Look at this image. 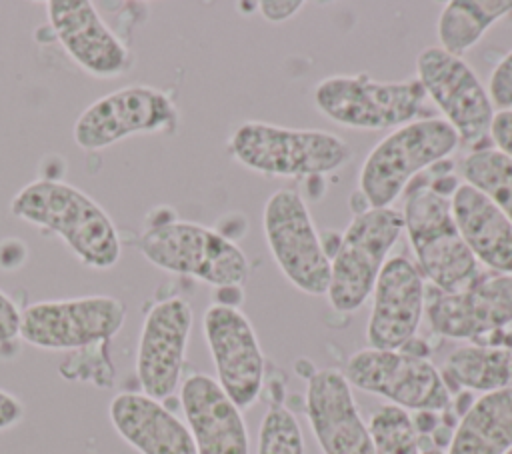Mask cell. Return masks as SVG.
Here are the masks:
<instances>
[{"label": "cell", "mask_w": 512, "mask_h": 454, "mask_svg": "<svg viewBox=\"0 0 512 454\" xmlns=\"http://www.w3.org/2000/svg\"><path fill=\"white\" fill-rule=\"evenodd\" d=\"M456 130L442 118L398 126L366 156L360 170V192L368 208H390L406 184L458 146Z\"/></svg>", "instance_id": "277c9868"}, {"label": "cell", "mask_w": 512, "mask_h": 454, "mask_svg": "<svg viewBox=\"0 0 512 454\" xmlns=\"http://www.w3.org/2000/svg\"><path fill=\"white\" fill-rule=\"evenodd\" d=\"M10 212L42 232L56 234L88 268L108 270L120 260L122 242L112 218L94 198L68 182H28L10 200Z\"/></svg>", "instance_id": "6da1fadb"}, {"label": "cell", "mask_w": 512, "mask_h": 454, "mask_svg": "<svg viewBox=\"0 0 512 454\" xmlns=\"http://www.w3.org/2000/svg\"><path fill=\"white\" fill-rule=\"evenodd\" d=\"M432 330L454 340H474L512 322V274L478 276L464 290L440 292L426 306Z\"/></svg>", "instance_id": "2e32d148"}, {"label": "cell", "mask_w": 512, "mask_h": 454, "mask_svg": "<svg viewBox=\"0 0 512 454\" xmlns=\"http://www.w3.org/2000/svg\"><path fill=\"white\" fill-rule=\"evenodd\" d=\"M402 230L394 208H366L352 218L330 260L326 296L336 312H354L368 300Z\"/></svg>", "instance_id": "5b68a950"}, {"label": "cell", "mask_w": 512, "mask_h": 454, "mask_svg": "<svg viewBox=\"0 0 512 454\" xmlns=\"http://www.w3.org/2000/svg\"><path fill=\"white\" fill-rule=\"evenodd\" d=\"M372 454H420L418 430L410 414L394 404L380 406L368 422Z\"/></svg>", "instance_id": "484cf974"}, {"label": "cell", "mask_w": 512, "mask_h": 454, "mask_svg": "<svg viewBox=\"0 0 512 454\" xmlns=\"http://www.w3.org/2000/svg\"><path fill=\"white\" fill-rule=\"evenodd\" d=\"M512 450V388L482 394L460 418L446 454H508Z\"/></svg>", "instance_id": "7402d4cb"}, {"label": "cell", "mask_w": 512, "mask_h": 454, "mask_svg": "<svg viewBox=\"0 0 512 454\" xmlns=\"http://www.w3.org/2000/svg\"><path fill=\"white\" fill-rule=\"evenodd\" d=\"M512 12V0H452L438 18L440 48L460 56L502 16Z\"/></svg>", "instance_id": "603a6c76"}, {"label": "cell", "mask_w": 512, "mask_h": 454, "mask_svg": "<svg viewBox=\"0 0 512 454\" xmlns=\"http://www.w3.org/2000/svg\"><path fill=\"white\" fill-rule=\"evenodd\" d=\"M262 226L270 254L286 280L304 294H326L330 256L304 198L292 188L276 190L266 200Z\"/></svg>", "instance_id": "ba28073f"}, {"label": "cell", "mask_w": 512, "mask_h": 454, "mask_svg": "<svg viewBox=\"0 0 512 454\" xmlns=\"http://www.w3.org/2000/svg\"><path fill=\"white\" fill-rule=\"evenodd\" d=\"M258 454H304V436L296 416L282 404L266 410L258 432Z\"/></svg>", "instance_id": "4316f807"}, {"label": "cell", "mask_w": 512, "mask_h": 454, "mask_svg": "<svg viewBox=\"0 0 512 454\" xmlns=\"http://www.w3.org/2000/svg\"><path fill=\"white\" fill-rule=\"evenodd\" d=\"M466 184L482 192L512 222V158L496 148H484L462 160Z\"/></svg>", "instance_id": "d4e9b609"}, {"label": "cell", "mask_w": 512, "mask_h": 454, "mask_svg": "<svg viewBox=\"0 0 512 454\" xmlns=\"http://www.w3.org/2000/svg\"><path fill=\"white\" fill-rule=\"evenodd\" d=\"M108 416L118 436L138 454H196L186 422L144 392L116 394Z\"/></svg>", "instance_id": "ffe728a7"}, {"label": "cell", "mask_w": 512, "mask_h": 454, "mask_svg": "<svg viewBox=\"0 0 512 454\" xmlns=\"http://www.w3.org/2000/svg\"><path fill=\"white\" fill-rule=\"evenodd\" d=\"M180 404L196 454H248L242 410L206 374H190L180 386Z\"/></svg>", "instance_id": "d6986e66"}, {"label": "cell", "mask_w": 512, "mask_h": 454, "mask_svg": "<svg viewBox=\"0 0 512 454\" xmlns=\"http://www.w3.org/2000/svg\"><path fill=\"white\" fill-rule=\"evenodd\" d=\"M24 418V404L10 392L0 388V432L14 428Z\"/></svg>", "instance_id": "1f68e13d"}, {"label": "cell", "mask_w": 512, "mask_h": 454, "mask_svg": "<svg viewBox=\"0 0 512 454\" xmlns=\"http://www.w3.org/2000/svg\"><path fill=\"white\" fill-rule=\"evenodd\" d=\"M490 138L496 150L512 158V110H498L490 126Z\"/></svg>", "instance_id": "f546056e"}, {"label": "cell", "mask_w": 512, "mask_h": 454, "mask_svg": "<svg viewBox=\"0 0 512 454\" xmlns=\"http://www.w3.org/2000/svg\"><path fill=\"white\" fill-rule=\"evenodd\" d=\"M418 82L444 120L466 144H478L490 134L494 104L476 72L460 58L440 46L424 48L416 58Z\"/></svg>", "instance_id": "7c38bea8"}, {"label": "cell", "mask_w": 512, "mask_h": 454, "mask_svg": "<svg viewBox=\"0 0 512 454\" xmlns=\"http://www.w3.org/2000/svg\"><path fill=\"white\" fill-rule=\"evenodd\" d=\"M508 454H512V450H510V452H508Z\"/></svg>", "instance_id": "836d02e7"}, {"label": "cell", "mask_w": 512, "mask_h": 454, "mask_svg": "<svg viewBox=\"0 0 512 454\" xmlns=\"http://www.w3.org/2000/svg\"><path fill=\"white\" fill-rule=\"evenodd\" d=\"M304 6L302 0H264L258 4L260 14L272 22V24H280L286 22L288 18H292L300 8Z\"/></svg>", "instance_id": "4dcf8cb0"}, {"label": "cell", "mask_w": 512, "mask_h": 454, "mask_svg": "<svg viewBox=\"0 0 512 454\" xmlns=\"http://www.w3.org/2000/svg\"><path fill=\"white\" fill-rule=\"evenodd\" d=\"M306 416L322 454H372L368 424L340 370L322 368L308 376Z\"/></svg>", "instance_id": "ac0fdd59"}, {"label": "cell", "mask_w": 512, "mask_h": 454, "mask_svg": "<svg viewBox=\"0 0 512 454\" xmlns=\"http://www.w3.org/2000/svg\"><path fill=\"white\" fill-rule=\"evenodd\" d=\"M46 16L66 54L94 78H116L132 66V52L90 0H48Z\"/></svg>", "instance_id": "9a60e30c"}, {"label": "cell", "mask_w": 512, "mask_h": 454, "mask_svg": "<svg viewBox=\"0 0 512 454\" xmlns=\"http://www.w3.org/2000/svg\"><path fill=\"white\" fill-rule=\"evenodd\" d=\"M420 454H444L440 448H428V450H424V452H420Z\"/></svg>", "instance_id": "d6a6232c"}, {"label": "cell", "mask_w": 512, "mask_h": 454, "mask_svg": "<svg viewBox=\"0 0 512 454\" xmlns=\"http://www.w3.org/2000/svg\"><path fill=\"white\" fill-rule=\"evenodd\" d=\"M442 378L454 384L496 392L512 388V348L504 346H462L456 348L444 362Z\"/></svg>", "instance_id": "cb8c5ba5"}, {"label": "cell", "mask_w": 512, "mask_h": 454, "mask_svg": "<svg viewBox=\"0 0 512 454\" xmlns=\"http://www.w3.org/2000/svg\"><path fill=\"white\" fill-rule=\"evenodd\" d=\"M176 128L178 110L164 90L130 84L88 104L76 118L72 136L78 148L96 152L134 134H174Z\"/></svg>", "instance_id": "8fae6325"}, {"label": "cell", "mask_w": 512, "mask_h": 454, "mask_svg": "<svg viewBox=\"0 0 512 454\" xmlns=\"http://www.w3.org/2000/svg\"><path fill=\"white\" fill-rule=\"evenodd\" d=\"M402 220L418 270L440 292L464 290L478 278V262L454 222L450 198L432 188H418L406 198Z\"/></svg>", "instance_id": "8992f818"}, {"label": "cell", "mask_w": 512, "mask_h": 454, "mask_svg": "<svg viewBox=\"0 0 512 454\" xmlns=\"http://www.w3.org/2000/svg\"><path fill=\"white\" fill-rule=\"evenodd\" d=\"M20 312L12 298L0 290V344H8L18 338Z\"/></svg>", "instance_id": "f1b7e54d"}, {"label": "cell", "mask_w": 512, "mask_h": 454, "mask_svg": "<svg viewBox=\"0 0 512 454\" xmlns=\"http://www.w3.org/2000/svg\"><path fill=\"white\" fill-rule=\"evenodd\" d=\"M418 80L378 82L368 74H336L314 88L316 108L330 120L354 130H384L408 124L422 106Z\"/></svg>", "instance_id": "52a82bcc"}, {"label": "cell", "mask_w": 512, "mask_h": 454, "mask_svg": "<svg viewBox=\"0 0 512 454\" xmlns=\"http://www.w3.org/2000/svg\"><path fill=\"white\" fill-rule=\"evenodd\" d=\"M372 292L366 324L368 348H404L414 338L424 312V282L418 266L404 256L386 260Z\"/></svg>", "instance_id": "e0dca14e"}, {"label": "cell", "mask_w": 512, "mask_h": 454, "mask_svg": "<svg viewBox=\"0 0 512 454\" xmlns=\"http://www.w3.org/2000/svg\"><path fill=\"white\" fill-rule=\"evenodd\" d=\"M136 244L156 268L192 276L214 288L242 286L248 278V260L236 242L196 222H154Z\"/></svg>", "instance_id": "3957f363"}, {"label": "cell", "mask_w": 512, "mask_h": 454, "mask_svg": "<svg viewBox=\"0 0 512 454\" xmlns=\"http://www.w3.org/2000/svg\"><path fill=\"white\" fill-rule=\"evenodd\" d=\"M216 382L240 408H250L264 384V354L252 322L234 306L212 304L202 318Z\"/></svg>", "instance_id": "4fadbf2b"}, {"label": "cell", "mask_w": 512, "mask_h": 454, "mask_svg": "<svg viewBox=\"0 0 512 454\" xmlns=\"http://www.w3.org/2000/svg\"><path fill=\"white\" fill-rule=\"evenodd\" d=\"M126 320V306L106 294L42 300L20 312L18 338L42 350H80L110 342Z\"/></svg>", "instance_id": "9c48e42d"}, {"label": "cell", "mask_w": 512, "mask_h": 454, "mask_svg": "<svg viewBox=\"0 0 512 454\" xmlns=\"http://www.w3.org/2000/svg\"><path fill=\"white\" fill-rule=\"evenodd\" d=\"M350 386L382 396L402 410L438 412L450 402V390L436 366L422 354L362 348L342 372Z\"/></svg>", "instance_id": "30bf717a"}, {"label": "cell", "mask_w": 512, "mask_h": 454, "mask_svg": "<svg viewBox=\"0 0 512 454\" xmlns=\"http://www.w3.org/2000/svg\"><path fill=\"white\" fill-rule=\"evenodd\" d=\"M192 322V306L180 296L148 308L136 350V376L146 396L162 402L180 386Z\"/></svg>", "instance_id": "5bb4252c"}, {"label": "cell", "mask_w": 512, "mask_h": 454, "mask_svg": "<svg viewBox=\"0 0 512 454\" xmlns=\"http://www.w3.org/2000/svg\"><path fill=\"white\" fill-rule=\"evenodd\" d=\"M454 222L476 262L498 274H512V222L470 184H460L452 198Z\"/></svg>", "instance_id": "44dd1931"}, {"label": "cell", "mask_w": 512, "mask_h": 454, "mask_svg": "<svg viewBox=\"0 0 512 454\" xmlns=\"http://www.w3.org/2000/svg\"><path fill=\"white\" fill-rule=\"evenodd\" d=\"M488 96L500 110H512V50L498 62L490 76Z\"/></svg>", "instance_id": "83f0119b"}, {"label": "cell", "mask_w": 512, "mask_h": 454, "mask_svg": "<svg viewBox=\"0 0 512 454\" xmlns=\"http://www.w3.org/2000/svg\"><path fill=\"white\" fill-rule=\"evenodd\" d=\"M228 150L242 166L282 178L322 176L338 170L352 156L350 146L332 132L296 130L268 122H242L228 140Z\"/></svg>", "instance_id": "7a4b0ae2"}]
</instances>
